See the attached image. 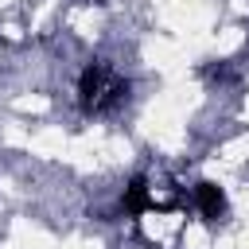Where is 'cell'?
I'll return each instance as SVG.
<instances>
[{
    "label": "cell",
    "mask_w": 249,
    "mask_h": 249,
    "mask_svg": "<svg viewBox=\"0 0 249 249\" xmlns=\"http://www.w3.org/2000/svg\"><path fill=\"white\" fill-rule=\"evenodd\" d=\"M128 97V82L124 74L113 66V62H89L78 78V105L89 113V117H109L124 105Z\"/></svg>",
    "instance_id": "6da1fadb"
}]
</instances>
